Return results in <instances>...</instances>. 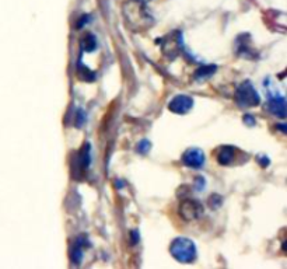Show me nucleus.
<instances>
[{
	"label": "nucleus",
	"mask_w": 287,
	"mask_h": 269,
	"mask_svg": "<svg viewBox=\"0 0 287 269\" xmlns=\"http://www.w3.org/2000/svg\"><path fill=\"white\" fill-rule=\"evenodd\" d=\"M170 251H171L172 257L182 264L193 262L196 258L195 243L189 238H185V237H180V238L174 240L171 247H170Z\"/></svg>",
	"instance_id": "1"
},
{
	"label": "nucleus",
	"mask_w": 287,
	"mask_h": 269,
	"mask_svg": "<svg viewBox=\"0 0 287 269\" xmlns=\"http://www.w3.org/2000/svg\"><path fill=\"white\" fill-rule=\"evenodd\" d=\"M236 101L239 107H255L259 104V96L249 82H244L238 86L236 91Z\"/></svg>",
	"instance_id": "2"
},
{
	"label": "nucleus",
	"mask_w": 287,
	"mask_h": 269,
	"mask_svg": "<svg viewBox=\"0 0 287 269\" xmlns=\"http://www.w3.org/2000/svg\"><path fill=\"white\" fill-rule=\"evenodd\" d=\"M202 213H203L202 205L193 199H185L180 205V215L184 220H196L202 216Z\"/></svg>",
	"instance_id": "3"
},
{
	"label": "nucleus",
	"mask_w": 287,
	"mask_h": 269,
	"mask_svg": "<svg viewBox=\"0 0 287 269\" xmlns=\"http://www.w3.org/2000/svg\"><path fill=\"white\" fill-rule=\"evenodd\" d=\"M193 107V100L189 97V96H185V94H180V96H175L170 101L168 104V108L171 109L172 112L175 114H187L192 109Z\"/></svg>",
	"instance_id": "4"
},
{
	"label": "nucleus",
	"mask_w": 287,
	"mask_h": 269,
	"mask_svg": "<svg viewBox=\"0 0 287 269\" xmlns=\"http://www.w3.org/2000/svg\"><path fill=\"white\" fill-rule=\"evenodd\" d=\"M182 160H184V164L191 168H200L205 163V155L200 149L193 147V149H189L184 153Z\"/></svg>",
	"instance_id": "5"
},
{
	"label": "nucleus",
	"mask_w": 287,
	"mask_h": 269,
	"mask_svg": "<svg viewBox=\"0 0 287 269\" xmlns=\"http://www.w3.org/2000/svg\"><path fill=\"white\" fill-rule=\"evenodd\" d=\"M269 111L272 114L278 115L280 118L285 116L286 112V106H285V98L283 97H273L269 100Z\"/></svg>",
	"instance_id": "6"
},
{
	"label": "nucleus",
	"mask_w": 287,
	"mask_h": 269,
	"mask_svg": "<svg viewBox=\"0 0 287 269\" xmlns=\"http://www.w3.org/2000/svg\"><path fill=\"white\" fill-rule=\"evenodd\" d=\"M234 147L231 146H224L219 150V155H217V161L223 165H227L230 164L233 160H234Z\"/></svg>",
	"instance_id": "7"
},
{
	"label": "nucleus",
	"mask_w": 287,
	"mask_h": 269,
	"mask_svg": "<svg viewBox=\"0 0 287 269\" xmlns=\"http://www.w3.org/2000/svg\"><path fill=\"white\" fill-rule=\"evenodd\" d=\"M82 48L84 49V51H87V52L94 51V49L97 48V40H96V37L91 35V34H87L86 37H83Z\"/></svg>",
	"instance_id": "8"
},
{
	"label": "nucleus",
	"mask_w": 287,
	"mask_h": 269,
	"mask_svg": "<svg viewBox=\"0 0 287 269\" xmlns=\"http://www.w3.org/2000/svg\"><path fill=\"white\" fill-rule=\"evenodd\" d=\"M214 66H203V67H200L199 70H197V73H196V77H207V76H210V74L213 73L214 72Z\"/></svg>",
	"instance_id": "9"
},
{
	"label": "nucleus",
	"mask_w": 287,
	"mask_h": 269,
	"mask_svg": "<svg viewBox=\"0 0 287 269\" xmlns=\"http://www.w3.org/2000/svg\"><path fill=\"white\" fill-rule=\"evenodd\" d=\"M138 150H139V153H142V155L147 153L148 150H150V143H148L147 140L142 142V143H139V147H138Z\"/></svg>",
	"instance_id": "10"
},
{
	"label": "nucleus",
	"mask_w": 287,
	"mask_h": 269,
	"mask_svg": "<svg viewBox=\"0 0 287 269\" xmlns=\"http://www.w3.org/2000/svg\"><path fill=\"white\" fill-rule=\"evenodd\" d=\"M133 1H138V3H146L148 0H133Z\"/></svg>",
	"instance_id": "11"
}]
</instances>
